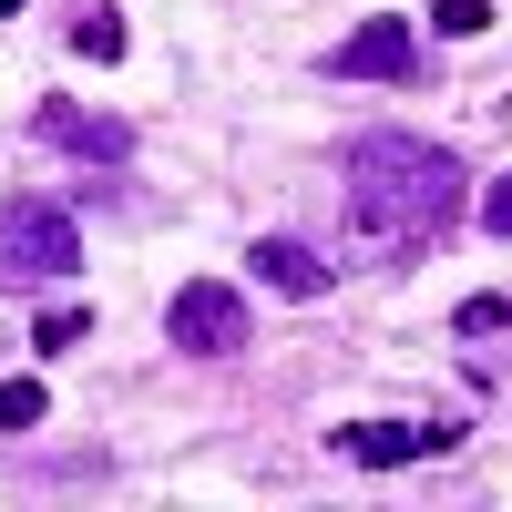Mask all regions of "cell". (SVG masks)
I'll list each match as a JSON object with an SVG mask.
<instances>
[{"instance_id":"obj_9","label":"cell","mask_w":512,"mask_h":512,"mask_svg":"<svg viewBox=\"0 0 512 512\" xmlns=\"http://www.w3.org/2000/svg\"><path fill=\"white\" fill-rule=\"evenodd\" d=\"M52 420V390L41 379H0V431H41Z\"/></svg>"},{"instance_id":"obj_7","label":"cell","mask_w":512,"mask_h":512,"mask_svg":"<svg viewBox=\"0 0 512 512\" xmlns=\"http://www.w3.org/2000/svg\"><path fill=\"white\" fill-rule=\"evenodd\" d=\"M246 267L267 277L277 297H297V308H318V297L338 287V267H328L318 246H297V236H256V246H246Z\"/></svg>"},{"instance_id":"obj_13","label":"cell","mask_w":512,"mask_h":512,"mask_svg":"<svg viewBox=\"0 0 512 512\" xmlns=\"http://www.w3.org/2000/svg\"><path fill=\"white\" fill-rule=\"evenodd\" d=\"M31 338H41V349H72V338H82V308H52V318H41Z\"/></svg>"},{"instance_id":"obj_4","label":"cell","mask_w":512,"mask_h":512,"mask_svg":"<svg viewBox=\"0 0 512 512\" xmlns=\"http://www.w3.org/2000/svg\"><path fill=\"white\" fill-rule=\"evenodd\" d=\"M318 72H338V82H410V72H420V31L379 11V21H359L349 41H328Z\"/></svg>"},{"instance_id":"obj_10","label":"cell","mask_w":512,"mask_h":512,"mask_svg":"<svg viewBox=\"0 0 512 512\" xmlns=\"http://www.w3.org/2000/svg\"><path fill=\"white\" fill-rule=\"evenodd\" d=\"M431 31L441 41H482L492 31V0H431Z\"/></svg>"},{"instance_id":"obj_3","label":"cell","mask_w":512,"mask_h":512,"mask_svg":"<svg viewBox=\"0 0 512 512\" xmlns=\"http://www.w3.org/2000/svg\"><path fill=\"white\" fill-rule=\"evenodd\" d=\"M164 338H175L185 359H236L246 349V297L226 277H195V287L164 297Z\"/></svg>"},{"instance_id":"obj_2","label":"cell","mask_w":512,"mask_h":512,"mask_svg":"<svg viewBox=\"0 0 512 512\" xmlns=\"http://www.w3.org/2000/svg\"><path fill=\"white\" fill-rule=\"evenodd\" d=\"M72 267H82V226L62 205H31V195L0 205V287H62Z\"/></svg>"},{"instance_id":"obj_11","label":"cell","mask_w":512,"mask_h":512,"mask_svg":"<svg viewBox=\"0 0 512 512\" xmlns=\"http://www.w3.org/2000/svg\"><path fill=\"white\" fill-rule=\"evenodd\" d=\"M492 328H512V297H472L461 308V338H492Z\"/></svg>"},{"instance_id":"obj_1","label":"cell","mask_w":512,"mask_h":512,"mask_svg":"<svg viewBox=\"0 0 512 512\" xmlns=\"http://www.w3.org/2000/svg\"><path fill=\"white\" fill-rule=\"evenodd\" d=\"M461 205H472V164L451 144L400 134V123H379V134L349 144V246H369V256L441 246L461 226Z\"/></svg>"},{"instance_id":"obj_14","label":"cell","mask_w":512,"mask_h":512,"mask_svg":"<svg viewBox=\"0 0 512 512\" xmlns=\"http://www.w3.org/2000/svg\"><path fill=\"white\" fill-rule=\"evenodd\" d=\"M0 11H21V0H0Z\"/></svg>"},{"instance_id":"obj_12","label":"cell","mask_w":512,"mask_h":512,"mask_svg":"<svg viewBox=\"0 0 512 512\" xmlns=\"http://www.w3.org/2000/svg\"><path fill=\"white\" fill-rule=\"evenodd\" d=\"M482 226L512 246V175H502V185H482Z\"/></svg>"},{"instance_id":"obj_6","label":"cell","mask_w":512,"mask_h":512,"mask_svg":"<svg viewBox=\"0 0 512 512\" xmlns=\"http://www.w3.org/2000/svg\"><path fill=\"white\" fill-rule=\"evenodd\" d=\"M31 134H41V144H62V154H82L93 175L134 154V123H113V113H82V103H62V93H41V103H31Z\"/></svg>"},{"instance_id":"obj_8","label":"cell","mask_w":512,"mask_h":512,"mask_svg":"<svg viewBox=\"0 0 512 512\" xmlns=\"http://www.w3.org/2000/svg\"><path fill=\"white\" fill-rule=\"evenodd\" d=\"M72 52L82 62H123V52H134V31H123L113 0H82V11H72Z\"/></svg>"},{"instance_id":"obj_5","label":"cell","mask_w":512,"mask_h":512,"mask_svg":"<svg viewBox=\"0 0 512 512\" xmlns=\"http://www.w3.org/2000/svg\"><path fill=\"white\" fill-rule=\"evenodd\" d=\"M338 451L359 461V472H400V461H441L461 441V420H349V431H328Z\"/></svg>"}]
</instances>
